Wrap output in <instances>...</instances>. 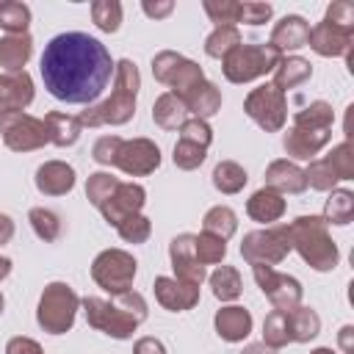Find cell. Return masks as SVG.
Masks as SVG:
<instances>
[{
	"instance_id": "cell-1",
	"label": "cell",
	"mask_w": 354,
	"mask_h": 354,
	"mask_svg": "<svg viewBox=\"0 0 354 354\" xmlns=\"http://www.w3.org/2000/svg\"><path fill=\"white\" fill-rule=\"evenodd\" d=\"M44 88L69 105L94 102L113 77V58L108 47L80 30L58 33L41 53L39 61Z\"/></svg>"
},
{
	"instance_id": "cell-2",
	"label": "cell",
	"mask_w": 354,
	"mask_h": 354,
	"mask_svg": "<svg viewBox=\"0 0 354 354\" xmlns=\"http://www.w3.org/2000/svg\"><path fill=\"white\" fill-rule=\"evenodd\" d=\"M80 307L86 313L88 326L113 340H130L133 332L138 329V324H144L149 315L147 299L136 290H124L111 299L86 296V299H80Z\"/></svg>"
},
{
	"instance_id": "cell-3",
	"label": "cell",
	"mask_w": 354,
	"mask_h": 354,
	"mask_svg": "<svg viewBox=\"0 0 354 354\" xmlns=\"http://www.w3.org/2000/svg\"><path fill=\"white\" fill-rule=\"evenodd\" d=\"M141 88V72L130 58L116 61L113 69V91L108 100L88 105L77 113L83 127H105V124H124L136 113V100Z\"/></svg>"
},
{
	"instance_id": "cell-4",
	"label": "cell",
	"mask_w": 354,
	"mask_h": 354,
	"mask_svg": "<svg viewBox=\"0 0 354 354\" xmlns=\"http://www.w3.org/2000/svg\"><path fill=\"white\" fill-rule=\"evenodd\" d=\"M332 124H335V111L329 102L315 100L296 111L293 127L282 136V147L290 158L296 160H313L329 141H332Z\"/></svg>"
},
{
	"instance_id": "cell-5",
	"label": "cell",
	"mask_w": 354,
	"mask_h": 354,
	"mask_svg": "<svg viewBox=\"0 0 354 354\" xmlns=\"http://www.w3.org/2000/svg\"><path fill=\"white\" fill-rule=\"evenodd\" d=\"M290 246L315 271H335L340 263V249L329 235V224L321 216H299L288 224Z\"/></svg>"
},
{
	"instance_id": "cell-6",
	"label": "cell",
	"mask_w": 354,
	"mask_h": 354,
	"mask_svg": "<svg viewBox=\"0 0 354 354\" xmlns=\"http://www.w3.org/2000/svg\"><path fill=\"white\" fill-rule=\"evenodd\" d=\"M307 44L324 58L346 55L354 44V6L348 0L329 3L324 19L310 28Z\"/></svg>"
},
{
	"instance_id": "cell-7",
	"label": "cell",
	"mask_w": 354,
	"mask_h": 354,
	"mask_svg": "<svg viewBox=\"0 0 354 354\" xmlns=\"http://www.w3.org/2000/svg\"><path fill=\"white\" fill-rule=\"evenodd\" d=\"M80 310V296L66 282H50L44 285L36 307V321L50 335H64L72 329L75 315Z\"/></svg>"
},
{
	"instance_id": "cell-8",
	"label": "cell",
	"mask_w": 354,
	"mask_h": 354,
	"mask_svg": "<svg viewBox=\"0 0 354 354\" xmlns=\"http://www.w3.org/2000/svg\"><path fill=\"white\" fill-rule=\"evenodd\" d=\"M279 58H282V53L274 50L268 41L266 44H238L221 61V72L230 83H249V80H257V77L274 72Z\"/></svg>"
},
{
	"instance_id": "cell-9",
	"label": "cell",
	"mask_w": 354,
	"mask_h": 354,
	"mask_svg": "<svg viewBox=\"0 0 354 354\" xmlns=\"http://www.w3.org/2000/svg\"><path fill=\"white\" fill-rule=\"evenodd\" d=\"M293 252L288 224H274L266 230H252L241 241V254L249 266H277Z\"/></svg>"
},
{
	"instance_id": "cell-10",
	"label": "cell",
	"mask_w": 354,
	"mask_h": 354,
	"mask_svg": "<svg viewBox=\"0 0 354 354\" xmlns=\"http://www.w3.org/2000/svg\"><path fill=\"white\" fill-rule=\"evenodd\" d=\"M136 271H138V263L124 249H105L91 263V279L97 282V288H102L111 296L133 290Z\"/></svg>"
},
{
	"instance_id": "cell-11",
	"label": "cell",
	"mask_w": 354,
	"mask_h": 354,
	"mask_svg": "<svg viewBox=\"0 0 354 354\" xmlns=\"http://www.w3.org/2000/svg\"><path fill=\"white\" fill-rule=\"evenodd\" d=\"M152 75L158 83L169 86L171 94L183 97L185 91H191L196 83L205 80V72L196 61L174 53V50H160L155 58H152Z\"/></svg>"
},
{
	"instance_id": "cell-12",
	"label": "cell",
	"mask_w": 354,
	"mask_h": 354,
	"mask_svg": "<svg viewBox=\"0 0 354 354\" xmlns=\"http://www.w3.org/2000/svg\"><path fill=\"white\" fill-rule=\"evenodd\" d=\"M243 111L266 133H279L288 122V100L274 83H263V86L252 88L243 100Z\"/></svg>"
},
{
	"instance_id": "cell-13",
	"label": "cell",
	"mask_w": 354,
	"mask_h": 354,
	"mask_svg": "<svg viewBox=\"0 0 354 354\" xmlns=\"http://www.w3.org/2000/svg\"><path fill=\"white\" fill-rule=\"evenodd\" d=\"M0 136L11 152H33V149H41L44 144H50L44 119H36L25 111L0 113Z\"/></svg>"
},
{
	"instance_id": "cell-14",
	"label": "cell",
	"mask_w": 354,
	"mask_h": 354,
	"mask_svg": "<svg viewBox=\"0 0 354 354\" xmlns=\"http://www.w3.org/2000/svg\"><path fill=\"white\" fill-rule=\"evenodd\" d=\"M257 288L266 293V299L274 304V310H293L301 304V282L290 274L277 271L274 266H252Z\"/></svg>"
},
{
	"instance_id": "cell-15",
	"label": "cell",
	"mask_w": 354,
	"mask_h": 354,
	"mask_svg": "<svg viewBox=\"0 0 354 354\" xmlns=\"http://www.w3.org/2000/svg\"><path fill=\"white\" fill-rule=\"evenodd\" d=\"M113 166L130 177H147L160 166V147L149 138H122Z\"/></svg>"
},
{
	"instance_id": "cell-16",
	"label": "cell",
	"mask_w": 354,
	"mask_h": 354,
	"mask_svg": "<svg viewBox=\"0 0 354 354\" xmlns=\"http://www.w3.org/2000/svg\"><path fill=\"white\" fill-rule=\"evenodd\" d=\"M144 205H147V191H144V185H138V183H122V180H119V185L113 188V194H111L97 210L102 213V218H105L111 227H119L124 218L141 213Z\"/></svg>"
},
{
	"instance_id": "cell-17",
	"label": "cell",
	"mask_w": 354,
	"mask_h": 354,
	"mask_svg": "<svg viewBox=\"0 0 354 354\" xmlns=\"http://www.w3.org/2000/svg\"><path fill=\"white\" fill-rule=\"evenodd\" d=\"M169 260H171V268H174V279L180 282H188V285H202L205 282V266L196 260V252H194V235L191 232H180L171 238L169 243Z\"/></svg>"
},
{
	"instance_id": "cell-18",
	"label": "cell",
	"mask_w": 354,
	"mask_h": 354,
	"mask_svg": "<svg viewBox=\"0 0 354 354\" xmlns=\"http://www.w3.org/2000/svg\"><path fill=\"white\" fill-rule=\"evenodd\" d=\"M152 290H155L158 304L169 313H185V310H194L199 304V288L180 282L174 277H155Z\"/></svg>"
},
{
	"instance_id": "cell-19",
	"label": "cell",
	"mask_w": 354,
	"mask_h": 354,
	"mask_svg": "<svg viewBox=\"0 0 354 354\" xmlns=\"http://www.w3.org/2000/svg\"><path fill=\"white\" fill-rule=\"evenodd\" d=\"M33 102V77L22 72H3L0 75V113L6 111H25Z\"/></svg>"
},
{
	"instance_id": "cell-20",
	"label": "cell",
	"mask_w": 354,
	"mask_h": 354,
	"mask_svg": "<svg viewBox=\"0 0 354 354\" xmlns=\"http://www.w3.org/2000/svg\"><path fill=\"white\" fill-rule=\"evenodd\" d=\"M266 188L277 191V194H301L307 191V177H304V169L296 166L293 160L288 158H279V160H271L266 166Z\"/></svg>"
},
{
	"instance_id": "cell-21",
	"label": "cell",
	"mask_w": 354,
	"mask_h": 354,
	"mask_svg": "<svg viewBox=\"0 0 354 354\" xmlns=\"http://www.w3.org/2000/svg\"><path fill=\"white\" fill-rule=\"evenodd\" d=\"M33 183L44 196H64L75 188V169L64 160H44L36 169Z\"/></svg>"
},
{
	"instance_id": "cell-22",
	"label": "cell",
	"mask_w": 354,
	"mask_h": 354,
	"mask_svg": "<svg viewBox=\"0 0 354 354\" xmlns=\"http://www.w3.org/2000/svg\"><path fill=\"white\" fill-rule=\"evenodd\" d=\"M307 36H310V22L299 14H285L274 28H271V39L268 44L279 53L285 50H299L307 47Z\"/></svg>"
},
{
	"instance_id": "cell-23",
	"label": "cell",
	"mask_w": 354,
	"mask_h": 354,
	"mask_svg": "<svg viewBox=\"0 0 354 354\" xmlns=\"http://www.w3.org/2000/svg\"><path fill=\"white\" fill-rule=\"evenodd\" d=\"M213 326H216V335L227 343H241L243 337H249L252 332V313L246 307H238V304H227L221 307L216 315H213Z\"/></svg>"
},
{
	"instance_id": "cell-24",
	"label": "cell",
	"mask_w": 354,
	"mask_h": 354,
	"mask_svg": "<svg viewBox=\"0 0 354 354\" xmlns=\"http://www.w3.org/2000/svg\"><path fill=\"white\" fill-rule=\"evenodd\" d=\"M180 100L185 102L188 116L207 122V116L218 113V108H221V88H218L216 83H210V80H202V83H196L191 91H185Z\"/></svg>"
},
{
	"instance_id": "cell-25",
	"label": "cell",
	"mask_w": 354,
	"mask_h": 354,
	"mask_svg": "<svg viewBox=\"0 0 354 354\" xmlns=\"http://www.w3.org/2000/svg\"><path fill=\"white\" fill-rule=\"evenodd\" d=\"M285 207H288V202L282 199V194H277V191H271V188L263 185L260 191H254L249 196L246 216L252 221H257V224H274V221H279L285 216Z\"/></svg>"
},
{
	"instance_id": "cell-26",
	"label": "cell",
	"mask_w": 354,
	"mask_h": 354,
	"mask_svg": "<svg viewBox=\"0 0 354 354\" xmlns=\"http://www.w3.org/2000/svg\"><path fill=\"white\" fill-rule=\"evenodd\" d=\"M33 55L30 33H6L0 39V66L6 72H22Z\"/></svg>"
},
{
	"instance_id": "cell-27",
	"label": "cell",
	"mask_w": 354,
	"mask_h": 354,
	"mask_svg": "<svg viewBox=\"0 0 354 354\" xmlns=\"http://www.w3.org/2000/svg\"><path fill=\"white\" fill-rule=\"evenodd\" d=\"M44 127H47V141L55 147H72V144H77V138L83 133L80 119L72 113H64V111H50L44 116Z\"/></svg>"
},
{
	"instance_id": "cell-28",
	"label": "cell",
	"mask_w": 354,
	"mask_h": 354,
	"mask_svg": "<svg viewBox=\"0 0 354 354\" xmlns=\"http://www.w3.org/2000/svg\"><path fill=\"white\" fill-rule=\"evenodd\" d=\"M313 77V66L301 55H282L279 64L274 66V86L285 94L288 88H296Z\"/></svg>"
},
{
	"instance_id": "cell-29",
	"label": "cell",
	"mask_w": 354,
	"mask_h": 354,
	"mask_svg": "<svg viewBox=\"0 0 354 354\" xmlns=\"http://www.w3.org/2000/svg\"><path fill=\"white\" fill-rule=\"evenodd\" d=\"M185 119H188V108H185V102H183L177 94L166 91V94H160V97L155 100V105H152V122H155L158 127H163V130H177Z\"/></svg>"
},
{
	"instance_id": "cell-30",
	"label": "cell",
	"mask_w": 354,
	"mask_h": 354,
	"mask_svg": "<svg viewBox=\"0 0 354 354\" xmlns=\"http://www.w3.org/2000/svg\"><path fill=\"white\" fill-rule=\"evenodd\" d=\"M288 329H290V340L293 343H310L318 332H321V318L313 307H293L288 310Z\"/></svg>"
},
{
	"instance_id": "cell-31",
	"label": "cell",
	"mask_w": 354,
	"mask_h": 354,
	"mask_svg": "<svg viewBox=\"0 0 354 354\" xmlns=\"http://www.w3.org/2000/svg\"><path fill=\"white\" fill-rule=\"evenodd\" d=\"M202 232H210V235H216L221 241L232 238L238 232V216H235V210L227 207V205L210 207L205 213V218H202Z\"/></svg>"
},
{
	"instance_id": "cell-32",
	"label": "cell",
	"mask_w": 354,
	"mask_h": 354,
	"mask_svg": "<svg viewBox=\"0 0 354 354\" xmlns=\"http://www.w3.org/2000/svg\"><path fill=\"white\" fill-rule=\"evenodd\" d=\"M326 224H337V227H346L351 218H354V194L346 191V188H335L324 205V216H321Z\"/></svg>"
},
{
	"instance_id": "cell-33",
	"label": "cell",
	"mask_w": 354,
	"mask_h": 354,
	"mask_svg": "<svg viewBox=\"0 0 354 354\" xmlns=\"http://www.w3.org/2000/svg\"><path fill=\"white\" fill-rule=\"evenodd\" d=\"M246 183H249V174H246V169L241 163H235V160L216 163V169H213V185H216V191H221V194H238V191H243Z\"/></svg>"
},
{
	"instance_id": "cell-34",
	"label": "cell",
	"mask_w": 354,
	"mask_h": 354,
	"mask_svg": "<svg viewBox=\"0 0 354 354\" xmlns=\"http://www.w3.org/2000/svg\"><path fill=\"white\" fill-rule=\"evenodd\" d=\"M210 288H213V296L218 301H235L243 290V279L238 274V268L232 266H218L213 274H210Z\"/></svg>"
},
{
	"instance_id": "cell-35",
	"label": "cell",
	"mask_w": 354,
	"mask_h": 354,
	"mask_svg": "<svg viewBox=\"0 0 354 354\" xmlns=\"http://www.w3.org/2000/svg\"><path fill=\"white\" fill-rule=\"evenodd\" d=\"M238 44H243V39H241V30L238 28H230V25H224V28H213V33L205 39V53L210 55V58H218V61H224Z\"/></svg>"
},
{
	"instance_id": "cell-36",
	"label": "cell",
	"mask_w": 354,
	"mask_h": 354,
	"mask_svg": "<svg viewBox=\"0 0 354 354\" xmlns=\"http://www.w3.org/2000/svg\"><path fill=\"white\" fill-rule=\"evenodd\" d=\"M28 221H30V227H33L39 241L53 243V241L61 238V216L55 210H50V207H30Z\"/></svg>"
},
{
	"instance_id": "cell-37",
	"label": "cell",
	"mask_w": 354,
	"mask_h": 354,
	"mask_svg": "<svg viewBox=\"0 0 354 354\" xmlns=\"http://www.w3.org/2000/svg\"><path fill=\"white\" fill-rule=\"evenodd\" d=\"M263 343L271 348H285L290 340V329H288V310H271L263 321Z\"/></svg>"
},
{
	"instance_id": "cell-38",
	"label": "cell",
	"mask_w": 354,
	"mask_h": 354,
	"mask_svg": "<svg viewBox=\"0 0 354 354\" xmlns=\"http://www.w3.org/2000/svg\"><path fill=\"white\" fill-rule=\"evenodd\" d=\"M194 252L202 266H218L227 257V241H221L210 232H199V235H194Z\"/></svg>"
},
{
	"instance_id": "cell-39",
	"label": "cell",
	"mask_w": 354,
	"mask_h": 354,
	"mask_svg": "<svg viewBox=\"0 0 354 354\" xmlns=\"http://www.w3.org/2000/svg\"><path fill=\"white\" fill-rule=\"evenodd\" d=\"M91 19L102 33H116L122 25V3L119 0H94Z\"/></svg>"
},
{
	"instance_id": "cell-40",
	"label": "cell",
	"mask_w": 354,
	"mask_h": 354,
	"mask_svg": "<svg viewBox=\"0 0 354 354\" xmlns=\"http://www.w3.org/2000/svg\"><path fill=\"white\" fill-rule=\"evenodd\" d=\"M324 160L329 163V169L337 177V183L340 180H354V149H351V141L348 138L340 141V144H335L332 152L324 155Z\"/></svg>"
},
{
	"instance_id": "cell-41",
	"label": "cell",
	"mask_w": 354,
	"mask_h": 354,
	"mask_svg": "<svg viewBox=\"0 0 354 354\" xmlns=\"http://www.w3.org/2000/svg\"><path fill=\"white\" fill-rule=\"evenodd\" d=\"M28 25H30V8L25 3L17 0L0 3V28L6 33H28Z\"/></svg>"
},
{
	"instance_id": "cell-42",
	"label": "cell",
	"mask_w": 354,
	"mask_h": 354,
	"mask_svg": "<svg viewBox=\"0 0 354 354\" xmlns=\"http://www.w3.org/2000/svg\"><path fill=\"white\" fill-rule=\"evenodd\" d=\"M205 14L210 17V22H216V28H235L241 22V3L238 0H205L202 3Z\"/></svg>"
},
{
	"instance_id": "cell-43",
	"label": "cell",
	"mask_w": 354,
	"mask_h": 354,
	"mask_svg": "<svg viewBox=\"0 0 354 354\" xmlns=\"http://www.w3.org/2000/svg\"><path fill=\"white\" fill-rule=\"evenodd\" d=\"M116 185H119V177H113L111 171H94V174H88V180H86V196H88V202H91L94 207H100V205L113 194Z\"/></svg>"
},
{
	"instance_id": "cell-44",
	"label": "cell",
	"mask_w": 354,
	"mask_h": 354,
	"mask_svg": "<svg viewBox=\"0 0 354 354\" xmlns=\"http://www.w3.org/2000/svg\"><path fill=\"white\" fill-rule=\"evenodd\" d=\"M205 158H207V149L199 147V144H191V141H183V138L174 144V155H171V160H174V166L183 169V171H194V169H199V166L205 163Z\"/></svg>"
},
{
	"instance_id": "cell-45",
	"label": "cell",
	"mask_w": 354,
	"mask_h": 354,
	"mask_svg": "<svg viewBox=\"0 0 354 354\" xmlns=\"http://www.w3.org/2000/svg\"><path fill=\"white\" fill-rule=\"evenodd\" d=\"M304 177H307V185L315 191H335V185H337V177L332 174V169L324 158H313L310 166L304 169Z\"/></svg>"
},
{
	"instance_id": "cell-46",
	"label": "cell",
	"mask_w": 354,
	"mask_h": 354,
	"mask_svg": "<svg viewBox=\"0 0 354 354\" xmlns=\"http://www.w3.org/2000/svg\"><path fill=\"white\" fill-rule=\"evenodd\" d=\"M116 232H119V238L127 241V243H144V241L152 235V221H149L147 216L136 213V216L124 218V221L116 227Z\"/></svg>"
},
{
	"instance_id": "cell-47",
	"label": "cell",
	"mask_w": 354,
	"mask_h": 354,
	"mask_svg": "<svg viewBox=\"0 0 354 354\" xmlns=\"http://www.w3.org/2000/svg\"><path fill=\"white\" fill-rule=\"evenodd\" d=\"M180 138L183 141H191V144H199V147H210V141H213V130H210V124L205 122V119H194V116H188L183 124H180Z\"/></svg>"
},
{
	"instance_id": "cell-48",
	"label": "cell",
	"mask_w": 354,
	"mask_h": 354,
	"mask_svg": "<svg viewBox=\"0 0 354 354\" xmlns=\"http://www.w3.org/2000/svg\"><path fill=\"white\" fill-rule=\"evenodd\" d=\"M119 144H122L119 136H102V138L94 141V147H91V158H94L100 166H113L116 152H119Z\"/></svg>"
},
{
	"instance_id": "cell-49",
	"label": "cell",
	"mask_w": 354,
	"mask_h": 354,
	"mask_svg": "<svg viewBox=\"0 0 354 354\" xmlns=\"http://www.w3.org/2000/svg\"><path fill=\"white\" fill-rule=\"evenodd\" d=\"M274 14L271 3H241V22L246 25H263Z\"/></svg>"
},
{
	"instance_id": "cell-50",
	"label": "cell",
	"mask_w": 354,
	"mask_h": 354,
	"mask_svg": "<svg viewBox=\"0 0 354 354\" xmlns=\"http://www.w3.org/2000/svg\"><path fill=\"white\" fill-rule=\"evenodd\" d=\"M6 354H44V348L33 340V337H25V335H17L6 343Z\"/></svg>"
},
{
	"instance_id": "cell-51",
	"label": "cell",
	"mask_w": 354,
	"mask_h": 354,
	"mask_svg": "<svg viewBox=\"0 0 354 354\" xmlns=\"http://www.w3.org/2000/svg\"><path fill=\"white\" fill-rule=\"evenodd\" d=\"M133 354H166V346L158 337H138L133 346Z\"/></svg>"
},
{
	"instance_id": "cell-52",
	"label": "cell",
	"mask_w": 354,
	"mask_h": 354,
	"mask_svg": "<svg viewBox=\"0 0 354 354\" xmlns=\"http://www.w3.org/2000/svg\"><path fill=\"white\" fill-rule=\"evenodd\" d=\"M141 8H144L147 17L163 19V17H169V14L174 11V3H171V0H163V3H141Z\"/></svg>"
},
{
	"instance_id": "cell-53",
	"label": "cell",
	"mask_w": 354,
	"mask_h": 354,
	"mask_svg": "<svg viewBox=\"0 0 354 354\" xmlns=\"http://www.w3.org/2000/svg\"><path fill=\"white\" fill-rule=\"evenodd\" d=\"M11 238H14V221H11V216L0 213V246H6Z\"/></svg>"
},
{
	"instance_id": "cell-54",
	"label": "cell",
	"mask_w": 354,
	"mask_h": 354,
	"mask_svg": "<svg viewBox=\"0 0 354 354\" xmlns=\"http://www.w3.org/2000/svg\"><path fill=\"white\" fill-rule=\"evenodd\" d=\"M241 354H277V348H271L266 343H249V346H243Z\"/></svg>"
},
{
	"instance_id": "cell-55",
	"label": "cell",
	"mask_w": 354,
	"mask_h": 354,
	"mask_svg": "<svg viewBox=\"0 0 354 354\" xmlns=\"http://www.w3.org/2000/svg\"><path fill=\"white\" fill-rule=\"evenodd\" d=\"M11 266H14V263H11L8 257H3V254H0V282H3V279L11 274Z\"/></svg>"
},
{
	"instance_id": "cell-56",
	"label": "cell",
	"mask_w": 354,
	"mask_h": 354,
	"mask_svg": "<svg viewBox=\"0 0 354 354\" xmlns=\"http://www.w3.org/2000/svg\"><path fill=\"white\" fill-rule=\"evenodd\" d=\"M351 332H354L351 326H343V329H340V343H343V348H346V351H351V343H348Z\"/></svg>"
},
{
	"instance_id": "cell-57",
	"label": "cell",
	"mask_w": 354,
	"mask_h": 354,
	"mask_svg": "<svg viewBox=\"0 0 354 354\" xmlns=\"http://www.w3.org/2000/svg\"><path fill=\"white\" fill-rule=\"evenodd\" d=\"M310 354H335V351H332L329 346H318V348H313Z\"/></svg>"
},
{
	"instance_id": "cell-58",
	"label": "cell",
	"mask_w": 354,
	"mask_h": 354,
	"mask_svg": "<svg viewBox=\"0 0 354 354\" xmlns=\"http://www.w3.org/2000/svg\"><path fill=\"white\" fill-rule=\"evenodd\" d=\"M3 310H6V299H3V293H0V315H3Z\"/></svg>"
}]
</instances>
